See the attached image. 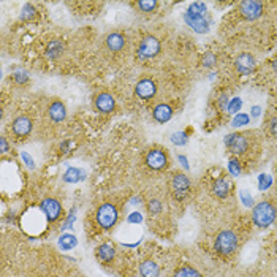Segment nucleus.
Returning a JSON list of instances; mask_svg holds the SVG:
<instances>
[{"mask_svg": "<svg viewBox=\"0 0 277 277\" xmlns=\"http://www.w3.org/2000/svg\"><path fill=\"white\" fill-rule=\"evenodd\" d=\"M135 92L141 100H150L155 95V92H157V87H155L154 81H150L146 78V80L138 81L136 87H135Z\"/></svg>", "mask_w": 277, "mask_h": 277, "instance_id": "nucleus-14", "label": "nucleus"}, {"mask_svg": "<svg viewBox=\"0 0 277 277\" xmlns=\"http://www.w3.org/2000/svg\"><path fill=\"white\" fill-rule=\"evenodd\" d=\"M241 106H243V100H241L239 97H234V98H231L230 101H228L227 110L230 114H234V116H236V114L239 113V110H241Z\"/></svg>", "mask_w": 277, "mask_h": 277, "instance_id": "nucleus-28", "label": "nucleus"}, {"mask_svg": "<svg viewBox=\"0 0 277 277\" xmlns=\"http://www.w3.org/2000/svg\"><path fill=\"white\" fill-rule=\"evenodd\" d=\"M249 122H250V117L247 116V114L238 113L236 116L233 117L231 125H233V127H243V125H249Z\"/></svg>", "mask_w": 277, "mask_h": 277, "instance_id": "nucleus-27", "label": "nucleus"}, {"mask_svg": "<svg viewBox=\"0 0 277 277\" xmlns=\"http://www.w3.org/2000/svg\"><path fill=\"white\" fill-rule=\"evenodd\" d=\"M276 173H277V165H276Z\"/></svg>", "mask_w": 277, "mask_h": 277, "instance_id": "nucleus-45", "label": "nucleus"}, {"mask_svg": "<svg viewBox=\"0 0 277 277\" xmlns=\"http://www.w3.org/2000/svg\"><path fill=\"white\" fill-rule=\"evenodd\" d=\"M171 141L176 144V146H185L187 141H189V138H187V135L184 133V131H176V133L171 135Z\"/></svg>", "mask_w": 277, "mask_h": 277, "instance_id": "nucleus-30", "label": "nucleus"}, {"mask_svg": "<svg viewBox=\"0 0 277 277\" xmlns=\"http://www.w3.org/2000/svg\"><path fill=\"white\" fill-rule=\"evenodd\" d=\"M94 103H95V110H97L98 113L110 114L114 110V106H116V100H114V97L111 94L101 92V94L97 95V97H95Z\"/></svg>", "mask_w": 277, "mask_h": 277, "instance_id": "nucleus-12", "label": "nucleus"}, {"mask_svg": "<svg viewBox=\"0 0 277 277\" xmlns=\"http://www.w3.org/2000/svg\"><path fill=\"white\" fill-rule=\"evenodd\" d=\"M260 114H261V106H252V110H250V116L257 119V117H260Z\"/></svg>", "mask_w": 277, "mask_h": 277, "instance_id": "nucleus-40", "label": "nucleus"}, {"mask_svg": "<svg viewBox=\"0 0 277 277\" xmlns=\"http://www.w3.org/2000/svg\"><path fill=\"white\" fill-rule=\"evenodd\" d=\"M228 171H230L231 176H239L241 174V165H239V162L236 159H231L230 162H228Z\"/></svg>", "mask_w": 277, "mask_h": 277, "instance_id": "nucleus-34", "label": "nucleus"}, {"mask_svg": "<svg viewBox=\"0 0 277 277\" xmlns=\"http://www.w3.org/2000/svg\"><path fill=\"white\" fill-rule=\"evenodd\" d=\"M48 116L54 124H60L67 117V108L60 100H52L48 106Z\"/></svg>", "mask_w": 277, "mask_h": 277, "instance_id": "nucleus-13", "label": "nucleus"}, {"mask_svg": "<svg viewBox=\"0 0 277 277\" xmlns=\"http://www.w3.org/2000/svg\"><path fill=\"white\" fill-rule=\"evenodd\" d=\"M160 51V41L152 37V35H147V37H144L140 45H138V57L140 59H150V57H155Z\"/></svg>", "mask_w": 277, "mask_h": 277, "instance_id": "nucleus-6", "label": "nucleus"}, {"mask_svg": "<svg viewBox=\"0 0 277 277\" xmlns=\"http://www.w3.org/2000/svg\"><path fill=\"white\" fill-rule=\"evenodd\" d=\"M15 80L19 84H24V82H27L29 76H27L26 71H16V73H15Z\"/></svg>", "mask_w": 277, "mask_h": 277, "instance_id": "nucleus-38", "label": "nucleus"}, {"mask_svg": "<svg viewBox=\"0 0 277 277\" xmlns=\"http://www.w3.org/2000/svg\"><path fill=\"white\" fill-rule=\"evenodd\" d=\"M234 65H236V70L239 71L241 75H250L252 71L255 70V57L252 56L249 52H244V54H239L234 60Z\"/></svg>", "mask_w": 277, "mask_h": 277, "instance_id": "nucleus-11", "label": "nucleus"}, {"mask_svg": "<svg viewBox=\"0 0 277 277\" xmlns=\"http://www.w3.org/2000/svg\"><path fill=\"white\" fill-rule=\"evenodd\" d=\"M184 19L189 24V27L194 29L196 33H206L209 30V21L206 19V17H192L185 13Z\"/></svg>", "mask_w": 277, "mask_h": 277, "instance_id": "nucleus-17", "label": "nucleus"}, {"mask_svg": "<svg viewBox=\"0 0 277 277\" xmlns=\"http://www.w3.org/2000/svg\"><path fill=\"white\" fill-rule=\"evenodd\" d=\"M32 120L29 116H17L13 122H11V133H13L17 140H22V138H27L32 131Z\"/></svg>", "mask_w": 277, "mask_h": 277, "instance_id": "nucleus-9", "label": "nucleus"}, {"mask_svg": "<svg viewBox=\"0 0 277 277\" xmlns=\"http://www.w3.org/2000/svg\"><path fill=\"white\" fill-rule=\"evenodd\" d=\"M268 129H269V133L277 138V117H273V119L269 120Z\"/></svg>", "mask_w": 277, "mask_h": 277, "instance_id": "nucleus-37", "label": "nucleus"}, {"mask_svg": "<svg viewBox=\"0 0 277 277\" xmlns=\"http://www.w3.org/2000/svg\"><path fill=\"white\" fill-rule=\"evenodd\" d=\"M146 165L154 171H162L165 170L168 165V157L162 149H152L149 150L146 155Z\"/></svg>", "mask_w": 277, "mask_h": 277, "instance_id": "nucleus-10", "label": "nucleus"}, {"mask_svg": "<svg viewBox=\"0 0 277 277\" xmlns=\"http://www.w3.org/2000/svg\"><path fill=\"white\" fill-rule=\"evenodd\" d=\"M159 264L152 260H146L140 264V274L141 277H159Z\"/></svg>", "mask_w": 277, "mask_h": 277, "instance_id": "nucleus-20", "label": "nucleus"}, {"mask_svg": "<svg viewBox=\"0 0 277 277\" xmlns=\"http://www.w3.org/2000/svg\"><path fill=\"white\" fill-rule=\"evenodd\" d=\"M273 184V178L268 176V174H260L258 176V189L260 190H268Z\"/></svg>", "mask_w": 277, "mask_h": 277, "instance_id": "nucleus-31", "label": "nucleus"}, {"mask_svg": "<svg viewBox=\"0 0 277 277\" xmlns=\"http://www.w3.org/2000/svg\"><path fill=\"white\" fill-rule=\"evenodd\" d=\"M21 159L24 160V163H26L27 168H30V170H33V168H35V162H33V159L30 157V155H29L27 152H21Z\"/></svg>", "mask_w": 277, "mask_h": 277, "instance_id": "nucleus-36", "label": "nucleus"}, {"mask_svg": "<svg viewBox=\"0 0 277 277\" xmlns=\"http://www.w3.org/2000/svg\"><path fill=\"white\" fill-rule=\"evenodd\" d=\"M76 245H78V239H76L75 234L65 233L59 239V247L64 249V250H71V249H75Z\"/></svg>", "mask_w": 277, "mask_h": 277, "instance_id": "nucleus-22", "label": "nucleus"}, {"mask_svg": "<svg viewBox=\"0 0 277 277\" xmlns=\"http://www.w3.org/2000/svg\"><path fill=\"white\" fill-rule=\"evenodd\" d=\"M239 198H241V201L244 203V206H252L254 204V196H252L247 190H241L239 192Z\"/></svg>", "mask_w": 277, "mask_h": 277, "instance_id": "nucleus-35", "label": "nucleus"}, {"mask_svg": "<svg viewBox=\"0 0 277 277\" xmlns=\"http://www.w3.org/2000/svg\"><path fill=\"white\" fill-rule=\"evenodd\" d=\"M239 13L244 19L254 21L257 17H260L263 13V3L257 2V0H245V2L239 3Z\"/></svg>", "mask_w": 277, "mask_h": 277, "instance_id": "nucleus-8", "label": "nucleus"}, {"mask_svg": "<svg viewBox=\"0 0 277 277\" xmlns=\"http://www.w3.org/2000/svg\"><path fill=\"white\" fill-rule=\"evenodd\" d=\"M215 60H217V57H215L214 52H206V54L203 56V59H201L203 67H206V68L214 67V65H215Z\"/></svg>", "mask_w": 277, "mask_h": 277, "instance_id": "nucleus-32", "label": "nucleus"}, {"mask_svg": "<svg viewBox=\"0 0 277 277\" xmlns=\"http://www.w3.org/2000/svg\"><path fill=\"white\" fill-rule=\"evenodd\" d=\"M157 2L155 0H141V2L136 3V7L140 8L143 13H150V11H154L155 8H157Z\"/></svg>", "mask_w": 277, "mask_h": 277, "instance_id": "nucleus-26", "label": "nucleus"}, {"mask_svg": "<svg viewBox=\"0 0 277 277\" xmlns=\"http://www.w3.org/2000/svg\"><path fill=\"white\" fill-rule=\"evenodd\" d=\"M35 16H37V10H35L30 3H27L26 7L22 8L21 19H24V21H32Z\"/></svg>", "mask_w": 277, "mask_h": 277, "instance_id": "nucleus-29", "label": "nucleus"}, {"mask_svg": "<svg viewBox=\"0 0 277 277\" xmlns=\"http://www.w3.org/2000/svg\"><path fill=\"white\" fill-rule=\"evenodd\" d=\"M273 68H274V71H277V59L273 62Z\"/></svg>", "mask_w": 277, "mask_h": 277, "instance_id": "nucleus-44", "label": "nucleus"}, {"mask_svg": "<svg viewBox=\"0 0 277 277\" xmlns=\"http://www.w3.org/2000/svg\"><path fill=\"white\" fill-rule=\"evenodd\" d=\"M225 146L230 149L231 154L241 155L249 150L250 141H249V136L245 133H231V135L225 136Z\"/></svg>", "mask_w": 277, "mask_h": 277, "instance_id": "nucleus-5", "label": "nucleus"}, {"mask_svg": "<svg viewBox=\"0 0 277 277\" xmlns=\"http://www.w3.org/2000/svg\"><path fill=\"white\" fill-rule=\"evenodd\" d=\"M147 209H149V212L150 214H154V215H157L162 212V209H163V206H162V201L159 200H150L147 203Z\"/></svg>", "mask_w": 277, "mask_h": 277, "instance_id": "nucleus-33", "label": "nucleus"}, {"mask_svg": "<svg viewBox=\"0 0 277 277\" xmlns=\"http://www.w3.org/2000/svg\"><path fill=\"white\" fill-rule=\"evenodd\" d=\"M187 15L192 17H204L206 16V3L194 2L187 10Z\"/></svg>", "mask_w": 277, "mask_h": 277, "instance_id": "nucleus-23", "label": "nucleus"}, {"mask_svg": "<svg viewBox=\"0 0 277 277\" xmlns=\"http://www.w3.org/2000/svg\"><path fill=\"white\" fill-rule=\"evenodd\" d=\"M0 146H2V152H3V154L8 150V143H7V140H5V138H2V140H0Z\"/></svg>", "mask_w": 277, "mask_h": 277, "instance_id": "nucleus-42", "label": "nucleus"}, {"mask_svg": "<svg viewBox=\"0 0 277 277\" xmlns=\"http://www.w3.org/2000/svg\"><path fill=\"white\" fill-rule=\"evenodd\" d=\"M82 171L78 170V168H68L67 173L64 174V180L65 182H78L80 179H82Z\"/></svg>", "mask_w": 277, "mask_h": 277, "instance_id": "nucleus-25", "label": "nucleus"}, {"mask_svg": "<svg viewBox=\"0 0 277 277\" xmlns=\"http://www.w3.org/2000/svg\"><path fill=\"white\" fill-rule=\"evenodd\" d=\"M178 160L180 162V163H182V166H184V168H189V163H187V159H185V157H184V155H179V157H178Z\"/></svg>", "mask_w": 277, "mask_h": 277, "instance_id": "nucleus-43", "label": "nucleus"}, {"mask_svg": "<svg viewBox=\"0 0 277 277\" xmlns=\"http://www.w3.org/2000/svg\"><path fill=\"white\" fill-rule=\"evenodd\" d=\"M212 192H214V195L217 196V198L224 200V198H227L228 195H230V182H228V180L224 179V178L214 180Z\"/></svg>", "mask_w": 277, "mask_h": 277, "instance_id": "nucleus-19", "label": "nucleus"}, {"mask_svg": "<svg viewBox=\"0 0 277 277\" xmlns=\"http://www.w3.org/2000/svg\"><path fill=\"white\" fill-rule=\"evenodd\" d=\"M130 222H141V215L138 214V212H131V215L129 217Z\"/></svg>", "mask_w": 277, "mask_h": 277, "instance_id": "nucleus-41", "label": "nucleus"}, {"mask_svg": "<svg viewBox=\"0 0 277 277\" xmlns=\"http://www.w3.org/2000/svg\"><path fill=\"white\" fill-rule=\"evenodd\" d=\"M105 46L106 49H110L111 52H119L125 48V35L120 32H113L108 33L105 38Z\"/></svg>", "mask_w": 277, "mask_h": 277, "instance_id": "nucleus-15", "label": "nucleus"}, {"mask_svg": "<svg viewBox=\"0 0 277 277\" xmlns=\"http://www.w3.org/2000/svg\"><path fill=\"white\" fill-rule=\"evenodd\" d=\"M62 52H64V46L60 41H51L46 48V57L49 59H57Z\"/></svg>", "mask_w": 277, "mask_h": 277, "instance_id": "nucleus-24", "label": "nucleus"}, {"mask_svg": "<svg viewBox=\"0 0 277 277\" xmlns=\"http://www.w3.org/2000/svg\"><path fill=\"white\" fill-rule=\"evenodd\" d=\"M119 219V209L114 203H103L100 204L95 211V222L101 230H111L117 224Z\"/></svg>", "mask_w": 277, "mask_h": 277, "instance_id": "nucleus-2", "label": "nucleus"}, {"mask_svg": "<svg viewBox=\"0 0 277 277\" xmlns=\"http://www.w3.org/2000/svg\"><path fill=\"white\" fill-rule=\"evenodd\" d=\"M152 116L159 124H165L173 117V108L170 105H166V103H160V105H157L154 108Z\"/></svg>", "mask_w": 277, "mask_h": 277, "instance_id": "nucleus-18", "label": "nucleus"}, {"mask_svg": "<svg viewBox=\"0 0 277 277\" xmlns=\"http://www.w3.org/2000/svg\"><path fill=\"white\" fill-rule=\"evenodd\" d=\"M217 105H219L220 110H227V106H228V97H227L225 94H222L220 97H219V100H217Z\"/></svg>", "mask_w": 277, "mask_h": 277, "instance_id": "nucleus-39", "label": "nucleus"}, {"mask_svg": "<svg viewBox=\"0 0 277 277\" xmlns=\"http://www.w3.org/2000/svg\"><path fill=\"white\" fill-rule=\"evenodd\" d=\"M95 257H97V260L103 264H110L114 257H116V247H114L113 244H101L98 245L97 249H95Z\"/></svg>", "mask_w": 277, "mask_h": 277, "instance_id": "nucleus-16", "label": "nucleus"}, {"mask_svg": "<svg viewBox=\"0 0 277 277\" xmlns=\"http://www.w3.org/2000/svg\"><path fill=\"white\" fill-rule=\"evenodd\" d=\"M170 190L176 200H184L190 192V179L184 173H174L170 179Z\"/></svg>", "mask_w": 277, "mask_h": 277, "instance_id": "nucleus-4", "label": "nucleus"}, {"mask_svg": "<svg viewBox=\"0 0 277 277\" xmlns=\"http://www.w3.org/2000/svg\"><path fill=\"white\" fill-rule=\"evenodd\" d=\"M173 277H203V276L200 271L195 266H192V264H182V266H179L174 271Z\"/></svg>", "mask_w": 277, "mask_h": 277, "instance_id": "nucleus-21", "label": "nucleus"}, {"mask_svg": "<svg viewBox=\"0 0 277 277\" xmlns=\"http://www.w3.org/2000/svg\"><path fill=\"white\" fill-rule=\"evenodd\" d=\"M277 211L269 201L257 203L252 209V220L258 228H268L276 220Z\"/></svg>", "mask_w": 277, "mask_h": 277, "instance_id": "nucleus-3", "label": "nucleus"}, {"mask_svg": "<svg viewBox=\"0 0 277 277\" xmlns=\"http://www.w3.org/2000/svg\"><path fill=\"white\" fill-rule=\"evenodd\" d=\"M238 245H239L238 234L233 230H228V228L219 231L214 239V249L222 257H231L238 250Z\"/></svg>", "mask_w": 277, "mask_h": 277, "instance_id": "nucleus-1", "label": "nucleus"}, {"mask_svg": "<svg viewBox=\"0 0 277 277\" xmlns=\"http://www.w3.org/2000/svg\"><path fill=\"white\" fill-rule=\"evenodd\" d=\"M40 208L49 224L56 222L60 215H62V206H60V203L56 200V198H45V200L41 201Z\"/></svg>", "mask_w": 277, "mask_h": 277, "instance_id": "nucleus-7", "label": "nucleus"}]
</instances>
